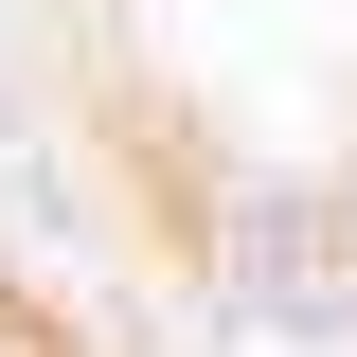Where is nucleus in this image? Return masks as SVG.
<instances>
[{
	"instance_id": "nucleus-1",
	"label": "nucleus",
	"mask_w": 357,
	"mask_h": 357,
	"mask_svg": "<svg viewBox=\"0 0 357 357\" xmlns=\"http://www.w3.org/2000/svg\"><path fill=\"white\" fill-rule=\"evenodd\" d=\"M215 286L250 321H286V340H357V215H340V178H250L215 215Z\"/></svg>"
},
{
	"instance_id": "nucleus-2",
	"label": "nucleus",
	"mask_w": 357,
	"mask_h": 357,
	"mask_svg": "<svg viewBox=\"0 0 357 357\" xmlns=\"http://www.w3.org/2000/svg\"><path fill=\"white\" fill-rule=\"evenodd\" d=\"M0 357H72V340H54V321H36V304H0Z\"/></svg>"
},
{
	"instance_id": "nucleus-3",
	"label": "nucleus",
	"mask_w": 357,
	"mask_h": 357,
	"mask_svg": "<svg viewBox=\"0 0 357 357\" xmlns=\"http://www.w3.org/2000/svg\"><path fill=\"white\" fill-rule=\"evenodd\" d=\"M340 215H357V143H340Z\"/></svg>"
}]
</instances>
